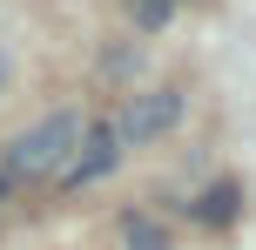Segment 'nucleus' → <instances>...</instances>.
<instances>
[{"instance_id":"nucleus-1","label":"nucleus","mask_w":256,"mask_h":250,"mask_svg":"<svg viewBox=\"0 0 256 250\" xmlns=\"http://www.w3.org/2000/svg\"><path fill=\"white\" fill-rule=\"evenodd\" d=\"M81 129H88V122L74 115V108H54V115H40L34 129H20L7 142V162H0V169H7V183H34V176H61L68 169V156H74V142H81Z\"/></svg>"},{"instance_id":"nucleus-2","label":"nucleus","mask_w":256,"mask_h":250,"mask_svg":"<svg viewBox=\"0 0 256 250\" xmlns=\"http://www.w3.org/2000/svg\"><path fill=\"white\" fill-rule=\"evenodd\" d=\"M176 122H182V88H148V95H128L108 129H115L122 149H142V142H155V135H168Z\"/></svg>"},{"instance_id":"nucleus-3","label":"nucleus","mask_w":256,"mask_h":250,"mask_svg":"<svg viewBox=\"0 0 256 250\" xmlns=\"http://www.w3.org/2000/svg\"><path fill=\"white\" fill-rule=\"evenodd\" d=\"M115 162H122L115 129H108V122H88V129H81V142H74V156H68V169H61V189H88V183H102Z\"/></svg>"},{"instance_id":"nucleus-4","label":"nucleus","mask_w":256,"mask_h":250,"mask_svg":"<svg viewBox=\"0 0 256 250\" xmlns=\"http://www.w3.org/2000/svg\"><path fill=\"white\" fill-rule=\"evenodd\" d=\"M189 216H196L202 230H230L236 216H243V183H230V176H222V183H209L202 196L189 203Z\"/></svg>"},{"instance_id":"nucleus-5","label":"nucleus","mask_w":256,"mask_h":250,"mask_svg":"<svg viewBox=\"0 0 256 250\" xmlns=\"http://www.w3.org/2000/svg\"><path fill=\"white\" fill-rule=\"evenodd\" d=\"M122 243H128V250H176V243H168V230L155 223L148 210H128V216H122Z\"/></svg>"},{"instance_id":"nucleus-6","label":"nucleus","mask_w":256,"mask_h":250,"mask_svg":"<svg viewBox=\"0 0 256 250\" xmlns=\"http://www.w3.org/2000/svg\"><path fill=\"white\" fill-rule=\"evenodd\" d=\"M128 14H135V27H168V14H176V0H128Z\"/></svg>"},{"instance_id":"nucleus-7","label":"nucleus","mask_w":256,"mask_h":250,"mask_svg":"<svg viewBox=\"0 0 256 250\" xmlns=\"http://www.w3.org/2000/svg\"><path fill=\"white\" fill-rule=\"evenodd\" d=\"M7 189H14V183H7V169H0V203H7Z\"/></svg>"},{"instance_id":"nucleus-8","label":"nucleus","mask_w":256,"mask_h":250,"mask_svg":"<svg viewBox=\"0 0 256 250\" xmlns=\"http://www.w3.org/2000/svg\"><path fill=\"white\" fill-rule=\"evenodd\" d=\"M0 81H7V61H0Z\"/></svg>"}]
</instances>
